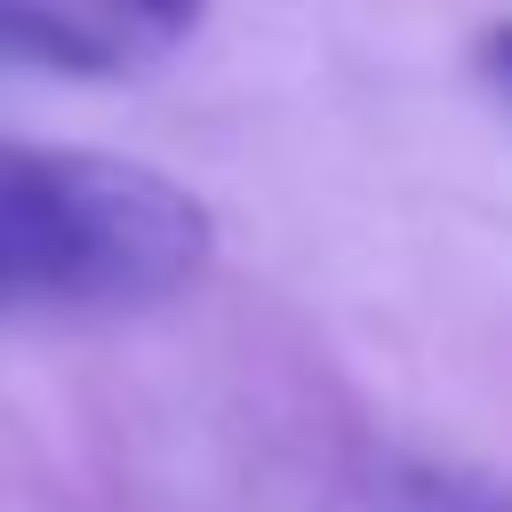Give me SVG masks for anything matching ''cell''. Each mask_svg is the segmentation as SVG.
Returning <instances> with one entry per match:
<instances>
[{
	"mask_svg": "<svg viewBox=\"0 0 512 512\" xmlns=\"http://www.w3.org/2000/svg\"><path fill=\"white\" fill-rule=\"evenodd\" d=\"M216 256L208 200L128 152L0 136V320L144 312Z\"/></svg>",
	"mask_w": 512,
	"mask_h": 512,
	"instance_id": "obj_1",
	"label": "cell"
},
{
	"mask_svg": "<svg viewBox=\"0 0 512 512\" xmlns=\"http://www.w3.org/2000/svg\"><path fill=\"white\" fill-rule=\"evenodd\" d=\"M0 64H32V72H120V40H104L64 0H0Z\"/></svg>",
	"mask_w": 512,
	"mask_h": 512,
	"instance_id": "obj_2",
	"label": "cell"
},
{
	"mask_svg": "<svg viewBox=\"0 0 512 512\" xmlns=\"http://www.w3.org/2000/svg\"><path fill=\"white\" fill-rule=\"evenodd\" d=\"M64 8H80L120 48H168V40H184L208 16V0H64Z\"/></svg>",
	"mask_w": 512,
	"mask_h": 512,
	"instance_id": "obj_3",
	"label": "cell"
},
{
	"mask_svg": "<svg viewBox=\"0 0 512 512\" xmlns=\"http://www.w3.org/2000/svg\"><path fill=\"white\" fill-rule=\"evenodd\" d=\"M424 512H512V488L504 480H464V472H416L408 480Z\"/></svg>",
	"mask_w": 512,
	"mask_h": 512,
	"instance_id": "obj_4",
	"label": "cell"
},
{
	"mask_svg": "<svg viewBox=\"0 0 512 512\" xmlns=\"http://www.w3.org/2000/svg\"><path fill=\"white\" fill-rule=\"evenodd\" d=\"M480 72L512 96V24H488V32H480Z\"/></svg>",
	"mask_w": 512,
	"mask_h": 512,
	"instance_id": "obj_5",
	"label": "cell"
}]
</instances>
